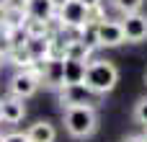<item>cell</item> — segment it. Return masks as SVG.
I'll use <instances>...</instances> for the list:
<instances>
[{
	"mask_svg": "<svg viewBox=\"0 0 147 142\" xmlns=\"http://www.w3.org/2000/svg\"><path fill=\"white\" fill-rule=\"evenodd\" d=\"M124 142H145V137H137V135H132V137H127Z\"/></svg>",
	"mask_w": 147,
	"mask_h": 142,
	"instance_id": "cb8c5ba5",
	"label": "cell"
},
{
	"mask_svg": "<svg viewBox=\"0 0 147 142\" xmlns=\"http://www.w3.org/2000/svg\"><path fill=\"white\" fill-rule=\"evenodd\" d=\"M23 44H26L28 54L34 57V62H44L54 52V41L49 39V34L47 36H23Z\"/></svg>",
	"mask_w": 147,
	"mask_h": 142,
	"instance_id": "9c48e42d",
	"label": "cell"
},
{
	"mask_svg": "<svg viewBox=\"0 0 147 142\" xmlns=\"http://www.w3.org/2000/svg\"><path fill=\"white\" fill-rule=\"evenodd\" d=\"M80 3H85V5H88L90 10H96V8L101 5V0H80Z\"/></svg>",
	"mask_w": 147,
	"mask_h": 142,
	"instance_id": "603a6c76",
	"label": "cell"
},
{
	"mask_svg": "<svg viewBox=\"0 0 147 142\" xmlns=\"http://www.w3.org/2000/svg\"><path fill=\"white\" fill-rule=\"evenodd\" d=\"M5 142H31V140L26 132H10V135H5Z\"/></svg>",
	"mask_w": 147,
	"mask_h": 142,
	"instance_id": "44dd1931",
	"label": "cell"
},
{
	"mask_svg": "<svg viewBox=\"0 0 147 142\" xmlns=\"http://www.w3.org/2000/svg\"><path fill=\"white\" fill-rule=\"evenodd\" d=\"M80 39L90 49H96L98 47V21H88L85 26H80Z\"/></svg>",
	"mask_w": 147,
	"mask_h": 142,
	"instance_id": "e0dca14e",
	"label": "cell"
},
{
	"mask_svg": "<svg viewBox=\"0 0 147 142\" xmlns=\"http://www.w3.org/2000/svg\"><path fill=\"white\" fill-rule=\"evenodd\" d=\"M145 80H147V75H145Z\"/></svg>",
	"mask_w": 147,
	"mask_h": 142,
	"instance_id": "4dcf8cb0",
	"label": "cell"
},
{
	"mask_svg": "<svg viewBox=\"0 0 147 142\" xmlns=\"http://www.w3.org/2000/svg\"><path fill=\"white\" fill-rule=\"evenodd\" d=\"M127 41L124 36V26L121 21H109V18H101L98 21V47H121Z\"/></svg>",
	"mask_w": 147,
	"mask_h": 142,
	"instance_id": "8992f818",
	"label": "cell"
},
{
	"mask_svg": "<svg viewBox=\"0 0 147 142\" xmlns=\"http://www.w3.org/2000/svg\"><path fill=\"white\" fill-rule=\"evenodd\" d=\"M41 85H47V88H57V91L65 85V67H62V57H49V60H44Z\"/></svg>",
	"mask_w": 147,
	"mask_h": 142,
	"instance_id": "ba28073f",
	"label": "cell"
},
{
	"mask_svg": "<svg viewBox=\"0 0 147 142\" xmlns=\"http://www.w3.org/2000/svg\"><path fill=\"white\" fill-rule=\"evenodd\" d=\"M0 67H3V52H0Z\"/></svg>",
	"mask_w": 147,
	"mask_h": 142,
	"instance_id": "484cf974",
	"label": "cell"
},
{
	"mask_svg": "<svg viewBox=\"0 0 147 142\" xmlns=\"http://www.w3.org/2000/svg\"><path fill=\"white\" fill-rule=\"evenodd\" d=\"M142 137H145V142H147V129H145V135H142Z\"/></svg>",
	"mask_w": 147,
	"mask_h": 142,
	"instance_id": "4316f807",
	"label": "cell"
},
{
	"mask_svg": "<svg viewBox=\"0 0 147 142\" xmlns=\"http://www.w3.org/2000/svg\"><path fill=\"white\" fill-rule=\"evenodd\" d=\"M59 101L62 109H72V106H93L96 103V93L85 85V83H70L59 88Z\"/></svg>",
	"mask_w": 147,
	"mask_h": 142,
	"instance_id": "5b68a950",
	"label": "cell"
},
{
	"mask_svg": "<svg viewBox=\"0 0 147 142\" xmlns=\"http://www.w3.org/2000/svg\"><path fill=\"white\" fill-rule=\"evenodd\" d=\"M26 114V106H23V98H3V106H0V122L5 124H18Z\"/></svg>",
	"mask_w": 147,
	"mask_h": 142,
	"instance_id": "30bf717a",
	"label": "cell"
},
{
	"mask_svg": "<svg viewBox=\"0 0 147 142\" xmlns=\"http://www.w3.org/2000/svg\"><path fill=\"white\" fill-rule=\"evenodd\" d=\"M39 85H41V72L39 70H34V67H26V70H18L13 78H10V93L16 96V98H31L36 91H39Z\"/></svg>",
	"mask_w": 147,
	"mask_h": 142,
	"instance_id": "3957f363",
	"label": "cell"
},
{
	"mask_svg": "<svg viewBox=\"0 0 147 142\" xmlns=\"http://www.w3.org/2000/svg\"><path fill=\"white\" fill-rule=\"evenodd\" d=\"M8 60H10L18 70L34 67V57L28 54V49H26V44H23V41H16V44H13V49L8 52Z\"/></svg>",
	"mask_w": 147,
	"mask_h": 142,
	"instance_id": "5bb4252c",
	"label": "cell"
},
{
	"mask_svg": "<svg viewBox=\"0 0 147 142\" xmlns=\"http://www.w3.org/2000/svg\"><path fill=\"white\" fill-rule=\"evenodd\" d=\"M57 13V5L52 0H28V18H39V21H52Z\"/></svg>",
	"mask_w": 147,
	"mask_h": 142,
	"instance_id": "4fadbf2b",
	"label": "cell"
},
{
	"mask_svg": "<svg viewBox=\"0 0 147 142\" xmlns=\"http://www.w3.org/2000/svg\"><path fill=\"white\" fill-rule=\"evenodd\" d=\"M0 142H5V137H3V135H0Z\"/></svg>",
	"mask_w": 147,
	"mask_h": 142,
	"instance_id": "83f0119b",
	"label": "cell"
},
{
	"mask_svg": "<svg viewBox=\"0 0 147 142\" xmlns=\"http://www.w3.org/2000/svg\"><path fill=\"white\" fill-rule=\"evenodd\" d=\"M134 122L147 127V96H145V98H140V101L134 103Z\"/></svg>",
	"mask_w": 147,
	"mask_h": 142,
	"instance_id": "ffe728a7",
	"label": "cell"
},
{
	"mask_svg": "<svg viewBox=\"0 0 147 142\" xmlns=\"http://www.w3.org/2000/svg\"><path fill=\"white\" fill-rule=\"evenodd\" d=\"M96 127H98V116L93 106H72L65 111V129L70 137L85 140L96 132Z\"/></svg>",
	"mask_w": 147,
	"mask_h": 142,
	"instance_id": "7a4b0ae2",
	"label": "cell"
},
{
	"mask_svg": "<svg viewBox=\"0 0 147 142\" xmlns=\"http://www.w3.org/2000/svg\"><path fill=\"white\" fill-rule=\"evenodd\" d=\"M62 67H65V85L70 83H83L85 80V60H72V57H62Z\"/></svg>",
	"mask_w": 147,
	"mask_h": 142,
	"instance_id": "8fae6325",
	"label": "cell"
},
{
	"mask_svg": "<svg viewBox=\"0 0 147 142\" xmlns=\"http://www.w3.org/2000/svg\"><path fill=\"white\" fill-rule=\"evenodd\" d=\"M90 52H93V49H90L83 39H75V41H67V44H65L62 57H72V60H85V62H88Z\"/></svg>",
	"mask_w": 147,
	"mask_h": 142,
	"instance_id": "9a60e30c",
	"label": "cell"
},
{
	"mask_svg": "<svg viewBox=\"0 0 147 142\" xmlns=\"http://www.w3.org/2000/svg\"><path fill=\"white\" fill-rule=\"evenodd\" d=\"M47 34H49V21H39V18L23 21V36H47Z\"/></svg>",
	"mask_w": 147,
	"mask_h": 142,
	"instance_id": "2e32d148",
	"label": "cell"
},
{
	"mask_svg": "<svg viewBox=\"0 0 147 142\" xmlns=\"http://www.w3.org/2000/svg\"><path fill=\"white\" fill-rule=\"evenodd\" d=\"M52 3H54L57 8H59V5H65V0H52Z\"/></svg>",
	"mask_w": 147,
	"mask_h": 142,
	"instance_id": "d4e9b609",
	"label": "cell"
},
{
	"mask_svg": "<svg viewBox=\"0 0 147 142\" xmlns=\"http://www.w3.org/2000/svg\"><path fill=\"white\" fill-rule=\"evenodd\" d=\"M5 16H8V10H5V5L0 0V26H5Z\"/></svg>",
	"mask_w": 147,
	"mask_h": 142,
	"instance_id": "7402d4cb",
	"label": "cell"
},
{
	"mask_svg": "<svg viewBox=\"0 0 147 142\" xmlns=\"http://www.w3.org/2000/svg\"><path fill=\"white\" fill-rule=\"evenodd\" d=\"M3 5H5L8 13H23V16H28V0H3Z\"/></svg>",
	"mask_w": 147,
	"mask_h": 142,
	"instance_id": "d6986e66",
	"label": "cell"
},
{
	"mask_svg": "<svg viewBox=\"0 0 147 142\" xmlns=\"http://www.w3.org/2000/svg\"><path fill=\"white\" fill-rule=\"evenodd\" d=\"M96 96H103V93H111L119 83V70L114 62L109 60H90L88 67H85V80H83Z\"/></svg>",
	"mask_w": 147,
	"mask_h": 142,
	"instance_id": "6da1fadb",
	"label": "cell"
},
{
	"mask_svg": "<svg viewBox=\"0 0 147 142\" xmlns=\"http://www.w3.org/2000/svg\"><path fill=\"white\" fill-rule=\"evenodd\" d=\"M0 34H3V26H0Z\"/></svg>",
	"mask_w": 147,
	"mask_h": 142,
	"instance_id": "f546056e",
	"label": "cell"
},
{
	"mask_svg": "<svg viewBox=\"0 0 147 142\" xmlns=\"http://www.w3.org/2000/svg\"><path fill=\"white\" fill-rule=\"evenodd\" d=\"M0 106H3V98H0Z\"/></svg>",
	"mask_w": 147,
	"mask_h": 142,
	"instance_id": "f1b7e54d",
	"label": "cell"
},
{
	"mask_svg": "<svg viewBox=\"0 0 147 142\" xmlns=\"http://www.w3.org/2000/svg\"><path fill=\"white\" fill-rule=\"evenodd\" d=\"M57 18L67 28H80L90 21V8L80 0H65V5L57 8Z\"/></svg>",
	"mask_w": 147,
	"mask_h": 142,
	"instance_id": "277c9868",
	"label": "cell"
},
{
	"mask_svg": "<svg viewBox=\"0 0 147 142\" xmlns=\"http://www.w3.org/2000/svg\"><path fill=\"white\" fill-rule=\"evenodd\" d=\"M121 26H124V36H127V41H132V44H140V41H145L147 39V16L145 13H127L124 18H121Z\"/></svg>",
	"mask_w": 147,
	"mask_h": 142,
	"instance_id": "52a82bcc",
	"label": "cell"
},
{
	"mask_svg": "<svg viewBox=\"0 0 147 142\" xmlns=\"http://www.w3.org/2000/svg\"><path fill=\"white\" fill-rule=\"evenodd\" d=\"M26 135H28L31 142H54L57 140V129H54V124H49V122H36V124H31V127L26 129Z\"/></svg>",
	"mask_w": 147,
	"mask_h": 142,
	"instance_id": "7c38bea8",
	"label": "cell"
},
{
	"mask_svg": "<svg viewBox=\"0 0 147 142\" xmlns=\"http://www.w3.org/2000/svg\"><path fill=\"white\" fill-rule=\"evenodd\" d=\"M111 3H114V8H116L121 16L137 13V10H142V5H145V0H111Z\"/></svg>",
	"mask_w": 147,
	"mask_h": 142,
	"instance_id": "ac0fdd59",
	"label": "cell"
}]
</instances>
